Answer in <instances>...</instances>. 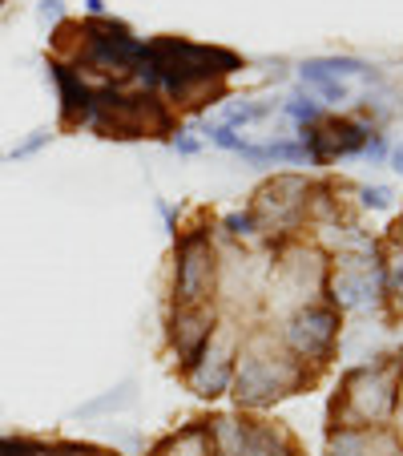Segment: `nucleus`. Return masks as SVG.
<instances>
[{
    "instance_id": "nucleus-1",
    "label": "nucleus",
    "mask_w": 403,
    "mask_h": 456,
    "mask_svg": "<svg viewBox=\"0 0 403 456\" xmlns=\"http://www.w3.org/2000/svg\"><path fill=\"white\" fill-rule=\"evenodd\" d=\"M391 199L347 174L283 170L242 202L173 215L162 360L189 396L270 412L339 368L347 319L375 303L371 207Z\"/></svg>"
},
{
    "instance_id": "nucleus-2",
    "label": "nucleus",
    "mask_w": 403,
    "mask_h": 456,
    "mask_svg": "<svg viewBox=\"0 0 403 456\" xmlns=\"http://www.w3.org/2000/svg\"><path fill=\"white\" fill-rule=\"evenodd\" d=\"M57 81V134L178 142L186 121L234 94L246 57L181 33L141 37L109 12L60 17L44 49Z\"/></svg>"
},
{
    "instance_id": "nucleus-3",
    "label": "nucleus",
    "mask_w": 403,
    "mask_h": 456,
    "mask_svg": "<svg viewBox=\"0 0 403 456\" xmlns=\"http://www.w3.org/2000/svg\"><path fill=\"white\" fill-rule=\"evenodd\" d=\"M323 456H403V347L339 371L326 400Z\"/></svg>"
},
{
    "instance_id": "nucleus-4",
    "label": "nucleus",
    "mask_w": 403,
    "mask_h": 456,
    "mask_svg": "<svg viewBox=\"0 0 403 456\" xmlns=\"http://www.w3.org/2000/svg\"><path fill=\"white\" fill-rule=\"evenodd\" d=\"M146 456H310L299 432L270 412L206 408L149 440Z\"/></svg>"
},
{
    "instance_id": "nucleus-5",
    "label": "nucleus",
    "mask_w": 403,
    "mask_h": 456,
    "mask_svg": "<svg viewBox=\"0 0 403 456\" xmlns=\"http://www.w3.org/2000/svg\"><path fill=\"white\" fill-rule=\"evenodd\" d=\"M371 267H375V315L383 331H403V210L371 239Z\"/></svg>"
},
{
    "instance_id": "nucleus-6",
    "label": "nucleus",
    "mask_w": 403,
    "mask_h": 456,
    "mask_svg": "<svg viewBox=\"0 0 403 456\" xmlns=\"http://www.w3.org/2000/svg\"><path fill=\"white\" fill-rule=\"evenodd\" d=\"M0 456H121L117 448L89 444V440H65V436H0Z\"/></svg>"
}]
</instances>
